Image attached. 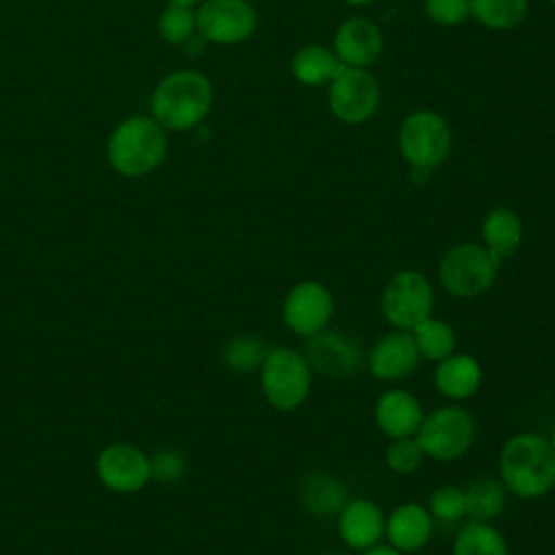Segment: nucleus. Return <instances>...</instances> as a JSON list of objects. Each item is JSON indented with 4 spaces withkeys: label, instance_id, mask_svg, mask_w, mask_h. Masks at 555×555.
I'll return each mask as SVG.
<instances>
[{
    "label": "nucleus",
    "instance_id": "1",
    "mask_svg": "<svg viewBox=\"0 0 555 555\" xmlns=\"http://www.w3.org/2000/svg\"><path fill=\"white\" fill-rule=\"evenodd\" d=\"M499 477L518 499H540L555 486V451L548 438L520 431L499 451Z\"/></svg>",
    "mask_w": 555,
    "mask_h": 555
},
{
    "label": "nucleus",
    "instance_id": "2",
    "mask_svg": "<svg viewBox=\"0 0 555 555\" xmlns=\"http://www.w3.org/2000/svg\"><path fill=\"white\" fill-rule=\"evenodd\" d=\"M212 100V85L202 72L176 69L154 87L150 95V117L165 130L184 132L208 117Z\"/></svg>",
    "mask_w": 555,
    "mask_h": 555
},
{
    "label": "nucleus",
    "instance_id": "3",
    "mask_svg": "<svg viewBox=\"0 0 555 555\" xmlns=\"http://www.w3.org/2000/svg\"><path fill=\"white\" fill-rule=\"evenodd\" d=\"M167 154L165 128L152 117H128L108 137L111 167L126 178H143L160 167Z\"/></svg>",
    "mask_w": 555,
    "mask_h": 555
},
{
    "label": "nucleus",
    "instance_id": "4",
    "mask_svg": "<svg viewBox=\"0 0 555 555\" xmlns=\"http://www.w3.org/2000/svg\"><path fill=\"white\" fill-rule=\"evenodd\" d=\"M312 369L293 347H269L260 364V388L267 403L280 412L297 410L310 395Z\"/></svg>",
    "mask_w": 555,
    "mask_h": 555
},
{
    "label": "nucleus",
    "instance_id": "5",
    "mask_svg": "<svg viewBox=\"0 0 555 555\" xmlns=\"http://www.w3.org/2000/svg\"><path fill=\"white\" fill-rule=\"evenodd\" d=\"M499 262L479 243H457L438 262L440 286L460 299L483 295L496 280Z\"/></svg>",
    "mask_w": 555,
    "mask_h": 555
},
{
    "label": "nucleus",
    "instance_id": "6",
    "mask_svg": "<svg viewBox=\"0 0 555 555\" xmlns=\"http://www.w3.org/2000/svg\"><path fill=\"white\" fill-rule=\"evenodd\" d=\"M397 143L403 160L410 167L431 171L447 160L453 145V134L442 115L423 108L410 113L401 121Z\"/></svg>",
    "mask_w": 555,
    "mask_h": 555
},
{
    "label": "nucleus",
    "instance_id": "7",
    "mask_svg": "<svg viewBox=\"0 0 555 555\" xmlns=\"http://www.w3.org/2000/svg\"><path fill=\"white\" fill-rule=\"evenodd\" d=\"M414 438L425 457L453 462L470 449L475 440V421L468 410L449 403L425 414Z\"/></svg>",
    "mask_w": 555,
    "mask_h": 555
},
{
    "label": "nucleus",
    "instance_id": "8",
    "mask_svg": "<svg viewBox=\"0 0 555 555\" xmlns=\"http://www.w3.org/2000/svg\"><path fill=\"white\" fill-rule=\"evenodd\" d=\"M379 308L388 325L412 332L421 321L431 317L434 286L425 273L416 269H401L386 282Z\"/></svg>",
    "mask_w": 555,
    "mask_h": 555
},
{
    "label": "nucleus",
    "instance_id": "9",
    "mask_svg": "<svg viewBox=\"0 0 555 555\" xmlns=\"http://www.w3.org/2000/svg\"><path fill=\"white\" fill-rule=\"evenodd\" d=\"M382 100L379 82L366 67L338 65L334 78L327 82L330 113L349 126L369 121Z\"/></svg>",
    "mask_w": 555,
    "mask_h": 555
},
{
    "label": "nucleus",
    "instance_id": "10",
    "mask_svg": "<svg viewBox=\"0 0 555 555\" xmlns=\"http://www.w3.org/2000/svg\"><path fill=\"white\" fill-rule=\"evenodd\" d=\"M197 35L217 46L247 41L258 24V13L247 0H204L195 9Z\"/></svg>",
    "mask_w": 555,
    "mask_h": 555
},
{
    "label": "nucleus",
    "instance_id": "11",
    "mask_svg": "<svg viewBox=\"0 0 555 555\" xmlns=\"http://www.w3.org/2000/svg\"><path fill=\"white\" fill-rule=\"evenodd\" d=\"M312 369L330 379L351 377L364 362L360 343L340 330H321L306 338L301 351Z\"/></svg>",
    "mask_w": 555,
    "mask_h": 555
},
{
    "label": "nucleus",
    "instance_id": "12",
    "mask_svg": "<svg viewBox=\"0 0 555 555\" xmlns=\"http://www.w3.org/2000/svg\"><path fill=\"white\" fill-rule=\"evenodd\" d=\"M334 314V295L319 280H301L297 282L284 297L282 319L286 327L308 338L327 327Z\"/></svg>",
    "mask_w": 555,
    "mask_h": 555
},
{
    "label": "nucleus",
    "instance_id": "13",
    "mask_svg": "<svg viewBox=\"0 0 555 555\" xmlns=\"http://www.w3.org/2000/svg\"><path fill=\"white\" fill-rule=\"evenodd\" d=\"M332 50L343 65L369 67L382 56L384 35L373 20L353 15L338 24Z\"/></svg>",
    "mask_w": 555,
    "mask_h": 555
},
{
    "label": "nucleus",
    "instance_id": "14",
    "mask_svg": "<svg viewBox=\"0 0 555 555\" xmlns=\"http://www.w3.org/2000/svg\"><path fill=\"white\" fill-rule=\"evenodd\" d=\"M421 353L410 332L395 330L377 338L369 353V369L379 382H399L418 366Z\"/></svg>",
    "mask_w": 555,
    "mask_h": 555
},
{
    "label": "nucleus",
    "instance_id": "15",
    "mask_svg": "<svg viewBox=\"0 0 555 555\" xmlns=\"http://www.w3.org/2000/svg\"><path fill=\"white\" fill-rule=\"evenodd\" d=\"M100 479L117 492H134L152 477V462L130 444H111L98 460Z\"/></svg>",
    "mask_w": 555,
    "mask_h": 555
},
{
    "label": "nucleus",
    "instance_id": "16",
    "mask_svg": "<svg viewBox=\"0 0 555 555\" xmlns=\"http://www.w3.org/2000/svg\"><path fill=\"white\" fill-rule=\"evenodd\" d=\"M386 516L371 499H349L338 512V535L351 551H366L384 538Z\"/></svg>",
    "mask_w": 555,
    "mask_h": 555
},
{
    "label": "nucleus",
    "instance_id": "17",
    "mask_svg": "<svg viewBox=\"0 0 555 555\" xmlns=\"http://www.w3.org/2000/svg\"><path fill=\"white\" fill-rule=\"evenodd\" d=\"M434 533V518L427 507L421 503H401L386 516L384 535L388 538V544L408 553H418L427 546Z\"/></svg>",
    "mask_w": 555,
    "mask_h": 555
},
{
    "label": "nucleus",
    "instance_id": "18",
    "mask_svg": "<svg viewBox=\"0 0 555 555\" xmlns=\"http://www.w3.org/2000/svg\"><path fill=\"white\" fill-rule=\"evenodd\" d=\"M373 416L382 434L388 438H405L416 434L425 412L412 392L403 388H390L377 397Z\"/></svg>",
    "mask_w": 555,
    "mask_h": 555
},
{
    "label": "nucleus",
    "instance_id": "19",
    "mask_svg": "<svg viewBox=\"0 0 555 555\" xmlns=\"http://www.w3.org/2000/svg\"><path fill=\"white\" fill-rule=\"evenodd\" d=\"M481 379H483L481 364L470 353L453 351L444 360L436 362L434 386L442 397L451 401L470 399L479 390Z\"/></svg>",
    "mask_w": 555,
    "mask_h": 555
},
{
    "label": "nucleus",
    "instance_id": "20",
    "mask_svg": "<svg viewBox=\"0 0 555 555\" xmlns=\"http://www.w3.org/2000/svg\"><path fill=\"white\" fill-rule=\"evenodd\" d=\"M299 501L314 516H338L349 501L347 486L327 470H312L299 481Z\"/></svg>",
    "mask_w": 555,
    "mask_h": 555
},
{
    "label": "nucleus",
    "instance_id": "21",
    "mask_svg": "<svg viewBox=\"0 0 555 555\" xmlns=\"http://www.w3.org/2000/svg\"><path fill=\"white\" fill-rule=\"evenodd\" d=\"M481 245L499 264L505 258H512L522 243L520 217L507 206L492 208L481 221Z\"/></svg>",
    "mask_w": 555,
    "mask_h": 555
},
{
    "label": "nucleus",
    "instance_id": "22",
    "mask_svg": "<svg viewBox=\"0 0 555 555\" xmlns=\"http://www.w3.org/2000/svg\"><path fill=\"white\" fill-rule=\"evenodd\" d=\"M464 512L468 520L490 522L505 509V492L503 481H496L490 475L473 477L464 488Z\"/></svg>",
    "mask_w": 555,
    "mask_h": 555
},
{
    "label": "nucleus",
    "instance_id": "23",
    "mask_svg": "<svg viewBox=\"0 0 555 555\" xmlns=\"http://www.w3.org/2000/svg\"><path fill=\"white\" fill-rule=\"evenodd\" d=\"M338 65L340 61L336 59L332 48L308 43L295 50L291 59V74L297 82L306 87H321L334 78Z\"/></svg>",
    "mask_w": 555,
    "mask_h": 555
},
{
    "label": "nucleus",
    "instance_id": "24",
    "mask_svg": "<svg viewBox=\"0 0 555 555\" xmlns=\"http://www.w3.org/2000/svg\"><path fill=\"white\" fill-rule=\"evenodd\" d=\"M451 555H509V546L490 522L468 520L457 531Z\"/></svg>",
    "mask_w": 555,
    "mask_h": 555
},
{
    "label": "nucleus",
    "instance_id": "25",
    "mask_svg": "<svg viewBox=\"0 0 555 555\" xmlns=\"http://www.w3.org/2000/svg\"><path fill=\"white\" fill-rule=\"evenodd\" d=\"M470 17L490 30H509L529 13V0H468Z\"/></svg>",
    "mask_w": 555,
    "mask_h": 555
},
{
    "label": "nucleus",
    "instance_id": "26",
    "mask_svg": "<svg viewBox=\"0 0 555 555\" xmlns=\"http://www.w3.org/2000/svg\"><path fill=\"white\" fill-rule=\"evenodd\" d=\"M410 334L416 343V349H418L421 358H425V360L440 362V360H444L447 356H451L455 351V343H457L455 332L442 319L427 317Z\"/></svg>",
    "mask_w": 555,
    "mask_h": 555
},
{
    "label": "nucleus",
    "instance_id": "27",
    "mask_svg": "<svg viewBox=\"0 0 555 555\" xmlns=\"http://www.w3.org/2000/svg\"><path fill=\"white\" fill-rule=\"evenodd\" d=\"M195 4L186 0H169L158 15V35L171 46H182L195 37Z\"/></svg>",
    "mask_w": 555,
    "mask_h": 555
},
{
    "label": "nucleus",
    "instance_id": "28",
    "mask_svg": "<svg viewBox=\"0 0 555 555\" xmlns=\"http://www.w3.org/2000/svg\"><path fill=\"white\" fill-rule=\"evenodd\" d=\"M264 356L267 347L256 336H234L223 349L225 364L236 373H251L254 369H260Z\"/></svg>",
    "mask_w": 555,
    "mask_h": 555
},
{
    "label": "nucleus",
    "instance_id": "29",
    "mask_svg": "<svg viewBox=\"0 0 555 555\" xmlns=\"http://www.w3.org/2000/svg\"><path fill=\"white\" fill-rule=\"evenodd\" d=\"M429 514L434 520L451 525L457 522L460 518L466 516L464 512V492L457 486L444 483L434 488V492L429 494Z\"/></svg>",
    "mask_w": 555,
    "mask_h": 555
},
{
    "label": "nucleus",
    "instance_id": "30",
    "mask_svg": "<svg viewBox=\"0 0 555 555\" xmlns=\"http://www.w3.org/2000/svg\"><path fill=\"white\" fill-rule=\"evenodd\" d=\"M384 460H386V466H388L392 473L410 475V473H414V470L423 464L425 453H423V449L418 447V442H416L414 436L390 438V444L386 447Z\"/></svg>",
    "mask_w": 555,
    "mask_h": 555
},
{
    "label": "nucleus",
    "instance_id": "31",
    "mask_svg": "<svg viewBox=\"0 0 555 555\" xmlns=\"http://www.w3.org/2000/svg\"><path fill=\"white\" fill-rule=\"evenodd\" d=\"M425 13L434 24L457 26L470 17L468 0H425Z\"/></svg>",
    "mask_w": 555,
    "mask_h": 555
},
{
    "label": "nucleus",
    "instance_id": "32",
    "mask_svg": "<svg viewBox=\"0 0 555 555\" xmlns=\"http://www.w3.org/2000/svg\"><path fill=\"white\" fill-rule=\"evenodd\" d=\"M186 462L178 451H160L152 462V475H156L160 481H176L184 475Z\"/></svg>",
    "mask_w": 555,
    "mask_h": 555
},
{
    "label": "nucleus",
    "instance_id": "33",
    "mask_svg": "<svg viewBox=\"0 0 555 555\" xmlns=\"http://www.w3.org/2000/svg\"><path fill=\"white\" fill-rule=\"evenodd\" d=\"M362 555H403V553L397 551V548L390 546V544H375V546L362 551Z\"/></svg>",
    "mask_w": 555,
    "mask_h": 555
},
{
    "label": "nucleus",
    "instance_id": "34",
    "mask_svg": "<svg viewBox=\"0 0 555 555\" xmlns=\"http://www.w3.org/2000/svg\"><path fill=\"white\" fill-rule=\"evenodd\" d=\"M343 2L349 7H366V4H373L375 0H343Z\"/></svg>",
    "mask_w": 555,
    "mask_h": 555
},
{
    "label": "nucleus",
    "instance_id": "35",
    "mask_svg": "<svg viewBox=\"0 0 555 555\" xmlns=\"http://www.w3.org/2000/svg\"><path fill=\"white\" fill-rule=\"evenodd\" d=\"M548 442H551V447H553V451H555V425H553V429H551V436H548Z\"/></svg>",
    "mask_w": 555,
    "mask_h": 555
},
{
    "label": "nucleus",
    "instance_id": "36",
    "mask_svg": "<svg viewBox=\"0 0 555 555\" xmlns=\"http://www.w3.org/2000/svg\"><path fill=\"white\" fill-rule=\"evenodd\" d=\"M321 555H347V553H338V551H327V553H321Z\"/></svg>",
    "mask_w": 555,
    "mask_h": 555
},
{
    "label": "nucleus",
    "instance_id": "37",
    "mask_svg": "<svg viewBox=\"0 0 555 555\" xmlns=\"http://www.w3.org/2000/svg\"><path fill=\"white\" fill-rule=\"evenodd\" d=\"M186 2H191V4H195V7H197V4H199V2H204V0H186Z\"/></svg>",
    "mask_w": 555,
    "mask_h": 555
},
{
    "label": "nucleus",
    "instance_id": "38",
    "mask_svg": "<svg viewBox=\"0 0 555 555\" xmlns=\"http://www.w3.org/2000/svg\"><path fill=\"white\" fill-rule=\"evenodd\" d=\"M551 2H553V4H555V0H551Z\"/></svg>",
    "mask_w": 555,
    "mask_h": 555
}]
</instances>
